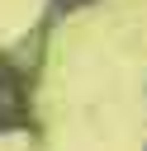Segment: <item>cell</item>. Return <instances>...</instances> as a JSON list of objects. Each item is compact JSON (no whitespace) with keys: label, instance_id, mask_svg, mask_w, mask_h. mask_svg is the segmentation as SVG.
<instances>
[{"label":"cell","instance_id":"6da1fadb","mask_svg":"<svg viewBox=\"0 0 147 151\" xmlns=\"http://www.w3.org/2000/svg\"><path fill=\"white\" fill-rule=\"evenodd\" d=\"M19 127H28V85L24 71L0 57V132H19Z\"/></svg>","mask_w":147,"mask_h":151}]
</instances>
